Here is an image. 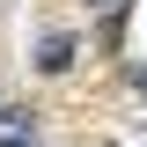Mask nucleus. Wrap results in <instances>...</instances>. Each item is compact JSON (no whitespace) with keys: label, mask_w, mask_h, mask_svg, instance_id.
<instances>
[{"label":"nucleus","mask_w":147,"mask_h":147,"mask_svg":"<svg viewBox=\"0 0 147 147\" xmlns=\"http://www.w3.org/2000/svg\"><path fill=\"white\" fill-rule=\"evenodd\" d=\"M0 147H37V132H30V110H0Z\"/></svg>","instance_id":"nucleus-1"},{"label":"nucleus","mask_w":147,"mask_h":147,"mask_svg":"<svg viewBox=\"0 0 147 147\" xmlns=\"http://www.w3.org/2000/svg\"><path fill=\"white\" fill-rule=\"evenodd\" d=\"M37 66H44V74H66V66H74V37H44Z\"/></svg>","instance_id":"nucleus-2"},{"label":"nucleus","mask_w":147,"mask_h":147,"mask_svg":"<svg viewBox=\"0 0 147 147\" xmlns=\"http://www.w3.org/2000/svg\"><path fill=\"white\" fill-rule=\"evenodd\" d=\"M88 7H118V0H88Z\"/></svg>","instance_id":"nucleus-4"},{"label":"nucleus","mask_w":147,"mask_h":147,"mask_svg":"<svg viewBox=\"0 0 147 147\" xmlns=\"http://www.w3.org/2000/svg\"><path fill=\"white\" fill-rule=\"evenodd\" d=\"M132 81H140V88H147V66H132Z\"/></svg>","instance_id":"nucleus-3"}]
</instances>
